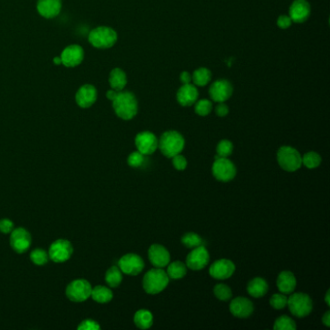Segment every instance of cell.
<instances>
[{
    "instance_id": "c3c4849f",
    "label": "cell",
    "mask_w": 330,
    "mask_h": 330,
    "mask_svg": "<svg viewBox=\"0 0 330 330\" xmlns=\"http://www.w3.org/2000/svg\"><path fill=\"white\" fill-rule=\"evenodd\" d=\"M53 62H54L55 64H61V58H60V57H55V58L53 59Z\"/></svg>"
},
{
    "instance_id": "ee69618b",
    "label": "cell",
    "mask_w": 330,
    "mask_h": 330,
    "mask_svg": "<svg viewBox=\"0 0 330 330\" xmlns=\"http://www.w3.org/2000/svg\"><path fill=\"white\" fill-rule=\"evenodd\" d=\"M216 114H217V116H219L221 118L226 117L229 114V107H228L227 105L221 103L220 105L216 106Z\"/></svg>"
},
{
    "instance_id": "ac0fdd59",
    "label": "cell",
    "mask_w": 330,
    "mask_h": 330,
    "mask_svg": "<svg viewBox=\"0 0 330 330\" xmlns=\"http://www.w3.org/2000/svg\"><path fill=\"white\" fill-rule=\"evenodd\" d=\"M230 310L235 317L245 318L248 317L254 311V305L251 300L246 297H237L232 300Z\"/></svg>"
},
{
    "instance_id": "8d00e7d4",
    "label": "cell",
    "mask_w": 330,
    "mask_h": 330,
    "mask_svg": "<svg viewBox=\"0 0 330 330\" xmlns=\"http://www.w3.org/2000/svg\"><path fill=\"white\" fill-rule=\"evenodd\" d=\"M269 303L273 309L282 310L288 305V297L284 293H276L270 297Z\"/></svg>"
},
{
    "instance_id": "f546056e",
    "label": "cell",
    "mask_w": 330,
    "mask_h": 330,
    "mask_svg": "<svg viewBox=\"0 0 330 330\" xmlns=\"http://www.w3.org/2000/svg\"><path fill=\"white\" fill-rule=\"evenodd\" d=\"M192 79L194 80L196 85L204 86L211 79V72L206 68H199L194 72Z\"/></svg>"
},
{
    "instance_id": "7dc6e473",
    "label": "cell",
    "mask_w": 330,
    "mask_h": 330,
    "mask_svg": "<svg viewBox=\"0 0 330 330\" xmlns=\"http://www.w3.org/2000/svg\"><path fill=\"white\" fill-rule=\"evenodd\" d=\"M329 293V291H326V294H325V297H324V301H325V303L327 304V306L330 305Z\"/></svg>"
},
{
    "instance_id": "f6af8a7d",
    "label": "cell",
    "mask_w": 330,
    "mask_h": 330,
    "mask_svg": "<svg viewBox=\"0 0 330 330\" xmlns=\"http://www.w3.org/2000/svg\"><path fill=\"white\" fill-rule=\"evenodd\" d=\"M191 79H192V77L190 75V73L188 72H182L181 75H180V80L183 84H188L191 82Z\"/></svg>"
},
{
    "instance_id": "52a82bcc",
    "label": "cell",
    "mask_w": 330,
    "mask_h": 330,
    "mask_svg": "<svg viewBox=\"0 0 330 330\" xmlns=\"http://www.w3.org/2000/svg\"><path fill=\"white\" fill-rule=\"evenodd\" d=\"M91 291L92 287L88 281L78 279L67 286L66 295L73 302H83L90 297Z\"/></svg>"
},
{
    "instance_id": "60d3db41",
    "label": "cell",
    "mask_w": 330,
    "mask_h": 330,
    "mask_svg": "<svg viewBox=\"0 0 330 330\" xmlns=\"http://www.w3.org/2000/svg\"><path fill=\"white\" fill-rule=\"evenodd\" d=\"M79 330H98L100 329V325L97 321L92 320V319H85L80 322L79 326Z\"/></svg>"
},
{
    "instance_id": "d6986e66",
    "label": "cell",
    "mask_w": 330,
    "mask_h": 330,
    "mask_svg": "<svg viewBox=\"0 0 330 330\" xmlns=\"http://www.w3.org/2000/svg\"><path fill=\"white\" fill-rule=\"evenodd\" d=\"M311 8L306 0H295L290 8V18L292 22L302 24L309 18Z\"/></svg>"
},
{
    "instance_id": "8fae6325",
    "label": "cell",
    "mask_w": 330,
    "mask_h": 330,
    "mask_svg": "<svg viewBox=\"0 0 330 330\" xmlns=\"http://www.w3.org/2000/svg\"><path fill=\"white\" fill-rule=\"evenodd\" d=\"M158 139L153 133H140L137 135L135 139V145L137 146L138 151L143 153L144 155H151L158 148Z\"/></svg>"
},
{
    "instance_id": "484cf974",
    "label": "cell",
    "mask_w": 330,
    "mask_h": 330,
    "mask_svg": "<svg viewBox=\"0 0 330 330\" xmlns=\"http://www.w3.org/2000/svg\"><path fill=\"white\" fill-rule=\"evenodd\" d=\"M135 324L141 329H147L153 324V316L147 310H139L134 316Z\"/></svg>"
},
{
    "instance_id": "7bdbcfd3",
    "label": "cell",
    "mask_w": 330,
    "mask_h": 330,
    "mask_svg": "<svg viewBox=\"0 0 330 330\" xmlns=\"http://www.w3.org/2000/svg\"><path fill=\"white\" fill-rule=\"evenodd\" d=\"M291 23L292 21L289 16H280L277 21L278 27L282 29L289 28L291 26Z\"/></svg>"
},
{
    "instance_id": "9c48e42d",
    "label": "cell",
    "mask_w": 330,
    "mask_h": 330,
    "mask_svg": "<svg viewBox=\"0 0 330 330\" xmlns=\"http://www.w3.org/2000/svg\"><path fill=\"white\" fill-rule=\"evenodd\" d=\"M73 254V246L66 239L55 240L50 247L49 256L50 260L54 263L60 264L68 261Z\"/></svg>"
},
{
    "instance_id": "d590c367",
    "label": "cell",
    "mask_w": 330,
    "mask_h": 330,
    "mask_svg": "<svg viewBox=\"0 0 330 330\" xmlns=\"http://www.w3.org/2000/svg\"><path fill=\"white\" fill-rule=\"evenodd\" d=\"M233 150H234V146H233L232 142H230L228 140L221 141L216 148L217 156L223 157V158H228L233 153Z\"/></svg>"
},
{
    "instance_id": "4316f807",
    "label": "cell",
    "mask_w": 330,
    "mask_h": 330,
    "mask_svg": "<svg viewBox=\"0 0 330 330\" xmlns=\"http://www.w3.org/2000/svg\"><path fill=\"white\" fill-rule=\"evenodd\" d=\"M90 296L98 303H107L113 299L114 294L113 291L105 286H96L92 288Z\"/></svg>"
},
{
    "instance_id": "ba28073f",
    "label": "cell",
    "mask_w": 330,
    "mask_h": 330,
    "mask_svg": "<svg viewBox=\"0 0 330 330\" xmlns=\"http://www.w3.org/2000/svg\"><path fill=\"white\" fill-rule=\"evenodd\" d=\"M212 174L217 180L228 182L235 178L237 174V169L234 163L229 159L216 155L215 161L212 165Z\"/></svg>"
},
{
    "instance_id": "4dcf8cb0",
    "label": "cell",
    "mask_w": 330,
    "mask_h": 330,
    "mask_svg": "<svg viewBox=\"0 0 330 330\" xmlns=\"http://www.w3.org/2000/svg\"><path fill=\"white\" fill-rule=\"evenodd\" d=\"M321 163V157L317 154V152L310 151L304 154L302 157V164L308 169H316Z\"/></svg>"
},
{
    "instance_id": "44dd1931",
    "label": "cell",
    "mask_w": 330,
    "mask_h": 330,
    "mask_svg": "<svg viewBox=\"0 0 330 330\" xmlns=\"http://www.w3.org/2000/svg\"><path fill=\"white\" fill-rule=\"evenodd\" d=\"M198 92L196 86L188 83L183 84L177 91V101L178 103L183 106H192L198 100Z\"/></svg>"
},
{
    "instance_id": "5b68a950",
    "label": "cell",
    "mask_w": 330,
    "mask_h": 330,
    "mask_svg": "<svg viewBox=\"0 0 330 330\" xmlns=\"http://www.w3.org/2000/svg\"><path fill=\"white\" fill-rule=\"evenodd\" d=\"M88 41L95 48L108 49L117 43L118 34L113 28L106 27H97L89 33Z\"/></svg>"
},
{
    "instance_id": "30bf717a",
    "label": "cell",
    "mask_w": 330,
    "mask_h": 330,
    "mask_svg": "<svg viewBox=\"0 0 330 330\" xmlns=\"http://www.w3.org/2000/svg\"><path fill=\"white\" fill-rule=\"evenodd\" d=\"M119 267L122 273L135 276L143 271L145 268V263L139 255L127 254L119 260Z\"/></svg>"
},
{
    "instance_id": "7a4b0ae2",
    "label": "cell",
    "mask_w": 330,
    "mask_h": 330,
    "mask_svg": "<svg viewBox=\"0 0 330 330\" xmlns=\"http://www.w3.org/2000/svg\"><path fill=\"white\" fill-rule=\"evenodd\" d=\"M185 141L183 136L176 131L165 132L160 138L158 147L161 152L168 158L179 154L184 148Z\"/></svg>"
},
{
    "instance_id": "b9f144b4",
    "label": "cell",
    "mask_w": 330,
    "mask_h": 330,
    "mask_svg": "<svg viewBox=\"0 0 330 330\" xmlns=\"http://www.w3.org/2000/svg\"><path fill=\"white\" fill-rule=\"evenodd\" d=\"M14 228H15L14 223L10 219L0 220V233H2L4 235L11 234L13 232Z\"/></svg>"
},
{
    "instance_id": "3957f363",
    "label": "cell",
    "mask_w": 330,
    "mask_h": 330,
    "mask_svg": "<svg viewBox=\"0 0 330 330\" xmlns=\"http://www.w3.org/2000/svg\"><path fill=\"white\" fill-rule=\"evenodd\" d=\"M170 278L162 268H153L147 271L143 279V287L148 294H157L169 285Z\"/></svg>"
},
{
    "instance_id": "277c9868",
    "label": "cell",
    "mask_w": 330,
    "mask_h": 330,
    "mask_svg": "<svg viewBox=\"0 0 330 330\" xmlns=\"http://www.w3.org/2000/svg\"><path fill=\"white\" fill-rule=\"evenodd\" d=\"M277 160L279 166L286 172H295L302 165L300 153L291 146L280 147L277 152Z\"/></svg>"
},
{
    "instance_id": "ab89813d",
    "label": "cell",
    "mask_w": 330,
    "mask_h": 330,
    "mask_svg": "<svg viewBox=\"0 0 330 330\" xmlns=\"http://www.w3.org/2000/svg\"><path fill=\"white\" fill-rule=\"evenodd\" d=\"M172 165L175 168V170L184 171L185 169L187 168V160L184 156L180 155V153H179L172 157Z\"/></svg>"
},
{
    "instance_id": "83f0119b",
    "label": "cell",
    "mask_w": 330,
    "mask_h": 330,
    "mask_svg": "<svg viewBox=\"0 0 330 330\" xmlns=\"http://www.w3.org/2000/svg\"><path fill=\"white\" fill-rule=\"evenodd\" d=\"M187 273V267L182 262L176 261L171 264H169L167 269V274L169 278L173 280H178L184 277Z\"/></svg>"
},
{
    "instance_id": "5bb4252c",
    "label": "cell",
    "mask_w": 330,
    "mask_h": 330,
    "mask_svg": "<svg viewBox=\"0 0 330 330\" xmlns=\"http://www.w3.org/2000/svg\"><path fill=\"white\" fill-rule=\"evenodd\" d=\"M235 270H236V265L232 261L222 259L216 261L212 264L209 268V274L214 279L225 280L232 277V275L235 273Z\"/></svg>"
},
{
    "instance_id": "e575fe53",
    "label": "cell",
    "mask_w": 330,
    "mask_h": 330,
    "mask_svg": "<svg viewBox=\"0 0 330 330\" xmlns=\"http://www.w3.org/2000/svg\"><path fill=\"white\" fill-rule=\"evenodd\" d=\"M30 260L36 265H45L49 262V253L43 249H35L30 253Z\"/></svg>"
},
{
    "instance_id": "4fadbf2b",
    "label": "cell",
    "mask_w": 330,
    "mask_h": 330,
    "mask_svg": "<svg viewBox=\"0 0 330 330\" xmlns=\"http://www.w3.org/2000/svg\"><path fill=\"white\" fill-rule=\"evenodd\" d=\"M31 235L24 228L14 229L10 237V244L13 250L19 254L27 252L31 245Z\"/></svg>"
},
{
    "instance_id": "d4e9b609",
    "label": "cell",
    "mask_w": 330,
    "mask_h": 330,
    "mask_svg": "<svg viewBox=\"0 0 330 330\" xmlns=\"http://www.w3.org/2000/svg\"><path fill=\"white\" fill-rule=\"evenodd\" d=\"M109 83L114 90L121 91L127 83V78L124 71L119 68L114 69L109 74Z\"/></svg>"
},
{
    "instance_id": "603a6c76",
    "label": "cell",
    "mask_w": 330,
    "mask_h": 330,
    "mask_svg": "<svg viewBox=\"0 0 330 330\" xmlns=\"http://www.w3.org/2000/svg\"><path fill=\"white\" fill-rule=\"evenodd\" d=\"M277 287L279 291L284 294L292 293L296 287V279L291 271H283L277 278Z\"/></svg>"
},
{
    "instance_id": "9a60e30c",
    "label": "cell",
    "mask_w": 330,
    "mask_h": 330,
    "mask_svg": "<svg viewBox=\"0 0 330 330\" xmlns=\"http://www.w3.org/2000/svg\"><path fill=\"white\" fill-rule=\"evenodd\" d=\"M233 94V86L230 81L226 79H219L212 83L209 88V95L212 100L218 103L227 101Z\"/></svg>"
},
{
    "instance_id": "2e32d148",
    "label": "cell",
    "mask_w": 330,
    "mask_h": 330,
    "mask_svg": "<svg viewBox=\"0 0 330 330\" xmlns=\"http://www.w3.org/2000/svg\"><path fill=\"white\" fill-rule=\"evenodd\" d=\"M148 259L155 267L163 268L170 264L171 255L163 245L153 244L148 249Z\"/></svg>"
},
{
    "instance_id": "7402d4cb",
    "label": "cell",
    "mask_w": 330,
    "mask_h": 330,
    "mask_svg": "<svg viewBox=\"0 0 330 330\" xmlns=\"http://www.w3.org/2000/svg\"><path fill=\"white\" fill-rule=\"evenodd\" d=\"M37 10L42 17L53 19L61 11V0H38Z\"/></svg>"
},
{
    "instance_id": "74e56055",
    "label": "cell",
    "mask_w": 330,
    "mask_h": 330,
    "mask_svg": "<svg viewBox=\"0 0 330 330\" xmlns=\"http://www.w3.org/2000/svg\"><path fill=\"white\" fill-rule=\"evenodd\" d=\"M212 111V103L209 100H199L196 104L195 112L196 114L200 117H206L208 116Z\"/></svg>"
},
{
    "instance_id": "6da1fadb",
    "label": "cell",
    "mask_w": 330,
    "mask_h": 330,
    "mask_svg": "<svg viewBox=\"0 0 330 330\" xmlns=\"http://www.w3.org/2000/svg\"><path fill=\"white\" fill-rule=\"evenodd\" d=\"M112 101L117 116L121 119L130 120L138 113V102L133 93L117 91Z\"/></svg>"
},
{
    "instance_id": "d6a6232c",
    "label": "cell",
    "mask_w": 330,
    "mask_h": 330,
    "mask_svg": "<svg viewBox=\"0 0 330 330\" xmlns=\"http://www.w3.org/2000/svg\"><path fill=\"white\" fill-rule=\"evenodd\" d=\"M273 328L275 330H294L296 329V324L291 317L281 316L275 320Z\"/></svg>"
},
{
    "instance_id": "1f68e13d",
    "label": "cell",
    "mask_w": 330,
    "mask_h": 330,
    "mask_svg": "<svg viewBox=\"0 0 330 330\" xmlns=\"http://www.w3.org/2000/svg\"><path fill=\"white\" fill-rule=\"evenodd\" d=\"M181 242L187 248L194 249L196 247L202 245L203 240H202V238H200L197 234H195V233H188V234H186L182 237Z\"/></svg>"
},
{
    "instance_id": "ffe728a7",
    "label": "cell",
    "mask_w": 330,
    "mask_h": 330,
    "mask_svg": "<svg viewBox=\"0 0 330 330\" xmlns=\"http://www.w3.org/2000/svg\"><path fill=\"white\" fill-rule=\"evenodd\" d=\"M97 99V90L91 84L82 85L76 94V102L81 107L92 106Z\"/></svg>"
},
{
    "instance_id": "8992f818",
    "label": "cell",
    "mask_w": 330,
    "mask_h": 330,
    "mask_svg": "<svg viewBox=\"0 0 330 330\" xmlns=\"http://www.w3.org/2000/svg\"><path fill=\"white\" fill-rule=\"evenodd\" d=\"M287 306L289 307L291 314L295 317H307L313 310V301L308 294L296 292L292 293L290 298H288Z\"/></svg>"
},
{
    "instance_id": "f35d334b",
    "label": "cell",
    "mask_w": 330,
    "mask_h": 330,
    "mask_svg": "<svg viewBox=\"0 0 330 330\" xmlns=\"http://www.w3.org/2000/svg\"><path fill=\"white\" fill-rule=\"evenodd\" d=\"M146 161V155L141 153L140 151H134L127 159L128 165L132 168H140L144 165Z\"/></svg>"
},
{
    "instance_id": "e0dca14e",
    "label": "cell",
    "mask_w": 330,
    "mask_h": 330,
    "mask_svg": "<svg viewBox=\"0 0 330 330\" xmlns=\"http://www.w3.org/2000/svg\"><path fill=\"white\" fill-rule=\"evenodd\" d=\"M83 50L78 45L67 47L61 53V63L66 67H75L79 65L83 60Z\"/></svg>"
},
{
    "instance_id": "7c38bea8",
    "label": "cell",
    "mask_w": 330,
    "mask_h": 330,
    "mask_svg": "<svg viewBox=\"0 0 330 330\" xmlns=\"http://www.w3.org/2000/svg\"><path fill=\"white\" fill-rule=\"evenodd\" d=\"M209 263V254L203 245L193 249L186 258V265L192 270H201Z\"/></svg>"
},
{
    "instance_id": "bcb514c9",
    "label": "cell",
    "mask_w": 330,
    "mask_h": 330,
    "mask_svg": "<svg viewBox=\"0 0 330 330\" xmlns=\"http://www.w3.org/2000/svg\"><path fill=\"white\" fill-rule=\"evenodd\" d=\"M322 323L325 325V326H327V327H329L330 326V312L329 311H327L324 315H323V317H322Z\"/></svg>"
},
{
    "instance_id": "cb8c5ba5",
    "label": "cell",
    "mask_w": 330,
    "mask_h": 330,
    "mask_svg": "<svg viewBox=\"0 0 330 330\" xmlns=\"http://www.w3.org/2000/svg\"><path fill=\"white\" fill-rule=\"evenodd\" d=\"M268 291V285L263 278H254L247 286L248 293L256 298L262 297L266 294Z\"/></svg>"
},
{
    "instance_id": "836d02e7",
    "label": "cell",
    "mask_w": 330,
    "mask_h": 330,
    "mask_svg": "<svg viewBox=\"0 0 330 330\" xmlns=\"http://www.w3.org/2000/svg\"><path fill=\"white\" fill-rule=\"evenodd\" d=\"M213 292H214L215 296L221 301L230 300L232 298V295H233L231 288L229 286L225 285V284L216 285L213 289Z\"/></svg>"
},
{
    "instance_id": "f1b7e54d",
    "label": "cell",
    "mask_w": 330,
    "mask_h": 330,
    "mask_svg": "<svg viewBox=\"0 0 330 330\" xmlns=\"http://www.w3.org/2000/svg\"><path fill=\"white\" fill-rule=\"evenodd\" d=\"M106 284L111 288H117L122 282V271L120 270L119 266H112L107 269L106 273Z\"/></svg>"
}]
</instances>
